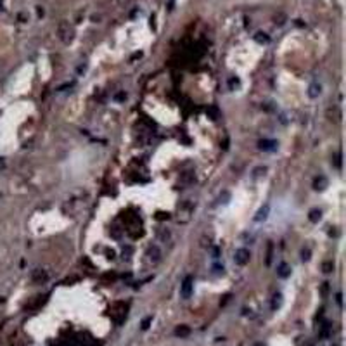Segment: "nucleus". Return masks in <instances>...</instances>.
Instances as JSON below:
<instances>
[{"label": "nucleus", "mask_w": 346, "mask_h": 346, "mask_svg": "<svg viewBox=\"0 0 346 346\" xmlns=\"http://www.w3.org/2000/svg\"><path fill=\"white\" fill-rule=\"evenodd\" d=\"M0 5H2V0H0Z\"/></svg>", "instance_id": "obj_1"}]
</instances>
